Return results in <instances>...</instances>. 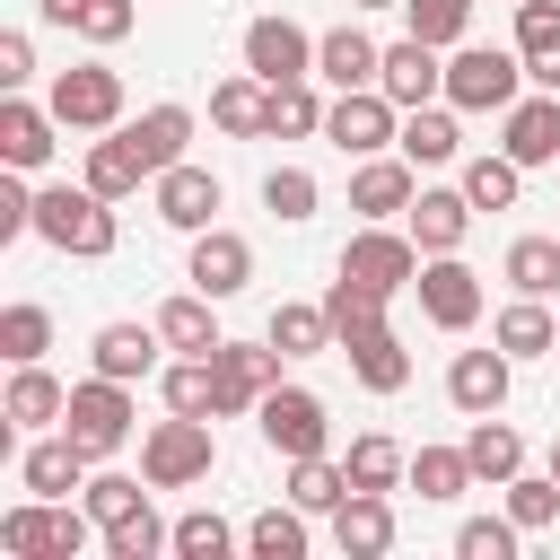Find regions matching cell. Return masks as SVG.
Returning <instances> with one entry per match:
<instances>
[{"label": "cell", "mask_w": 560, "mask_h": 560, "mask_svg": "<svg viewBox=\"0 0 560 560\" xmlns=\"http://www.w3.org/2000/svg\"><path fill=\"white\" fill-rule=\"evenodd\" d=\"M341 359H350V376H359L368 394H402V385H411V350H402V332H394V324H376V332L341 341Z\"/></svg>", "instance_id": "cell-32"}, {"label": "cell", "mask_w": 560, "mask_h": 560, "mask_svg": "<svg viewBox=\"0 0 560 560\" xmlns=\"http://www.w3.org/2000/svg\"><path fill=\"white\" fill-rule=\"evenodd\" d=\"M394 149H402L411 166H455V158H464V122H455V105H446V96H438V105H411Z\"/></svg>", "instance_id": "cell-31"}, {"label": "cell", "mask_w": 560, "mask_h": 560, "mask_svg": "<svg viewBox=\"0 0 560 560\" xmlns=\"http://www.w3.org/2000/svg\"><path fill=\"white\" fill-rule=\"evenodd\" d=\"M376 88H385L402 114H411V105H438V96H446V52H438V44H420V35H402V44H385Z\"/></svg>", "instance_id": "cell-18"}, {"label": "cell", "mask_w": 560, "mask_h": 560, "mask_svg": "<svg viewBox=\"0 0 560 560\" xmlns=\"http://www.w3.org/2000/svg\"><path fill=\"white\" fill-rule=\"evenodd\" d=\"M376 70H385V44L368 35V26H324L315 35V79L341 96V88H376Z\"/></svg>", "instance_id": "cell-22"}, {"label": "cell", "mask_w": 560, "mask_h": 560, "mask_svg": "<svg viewBox=\"0 0 560 560\" xmlns=\"http://www.w3.org/2000/svg\"><path fill=\"white\" fill-rule=\"evenodd\" d=\"M61 411H70V385H61L44 359L9 368V394H0V420H9V429H61Z\"/></svg>", "instance_id": "cell-24"}, {"label": "cell", "mask_w": 560, "mask_h": 560, "mask_svg": "<svg viewBox=\"0 0 560 560\" xmlns=\"http://www.w3.org/2000/svg\"><path fill=\"white\" fill-rule=\"evenodd\" d=\"M341 472H350V490H402L411 446H394L385 429H359V438H350V455H341Z\"/></svg>", "instance_id": "cell-37"}, {"label": "cell", "mask_w": 560, "mask_h": 560, "mask_svg": "<svg viewBox=\"0 0 560 560\" xmlns=\"http://www.w3.org/2000/svg\"><path fill=\"white\" fill-rule=\"evenodd\" d=\"M315 201H324V192H315V175H306V166H271V175H262V210H271L280 228H306V219H315Z\"/></svg>", "instance_id": "cell-49"}, {"label": "cell", "mask_w": 560, "mask_h": 560, "mask_svg": "<svg viewBox=\"0 0 560 560\" xmlns=\"http://www.w3.org/2000/svg\"><path fill=\"white\" fill-rule=\"evenodd\" d=\"M44 350H52V306L9 298V306H0V359H9V368H26V359H44Z\"/></svg>", "instance_id": "cell-42"}, {"label": "cell", "mask_w": 560, "mask_h": 560, "mask_svg": "<svg viewBox=\"0 0 560 560\" xmlns=\"http://www.w3.org/2000/svg\"><path fill=\"white\" fill-rule=\"evenodd\" d=\"M44 105L61 114V131H114V122H122V70L70 61V70H52V96H44Z\"/></svg>", "instance_id": "cell-9"}, {"label": "cell", "mask_w": 560, "mask_h": 560, "mask_svg": "<svg viewBox=\"0 0 560 560\" xmlns=\"http://www.w3.org/2000/svg\"><path fill=\"white\" fill-rule=\"evenodd\" d=\"M210 464H219V429H210V420H192V411L149 420V438H140L149 490H192V481H210Z\"/></svg>", "instance_id": "cell-4"}, {"label": "cell", "mask_w": 560, "mask_h": 560, "mask_svg": "<svg viewBox=\"0 0 560 560\" xmlns=\"http://www.w3.org/2000/svg\"><path fill=\"white\" fill-rule=\"evenodd\" d=\"M402 228L420 236V254H464V236H472V192H464V184H420L411 210H402Z\"/></svg>", "instance_id": "cell-16"}, {"label": "cell", "mask_w": 560, "mask_h": 560, "mask_svg": "<svg viewBox=\"0 0 560 560\" xmlns=\"http://www.w3.org/2000/svg\"><path fill=\"white\" fill-rule=\"evenodd\" d=\"M324 140H332L341 158H385V149L402 140V105H394L385 88H341V96L324 105Z\"/></svg>", "instance_id": "cell-8"}, {"label": "cell", "mask_w": 560, "mask_h": 560, "mask_svg": "<svg viewBox=\"0 0 560 560\" xmlns=\"http://www.w3.org/2000/svg\"><path fill=\"white\" fill-rule=\"evenodd\" d=\"M420 236L411 228H394V219H359V236L341 245V271L350 280H368V289H385V298H402L411 280H420Z\"/></svg>", "instance_id": "cell-7"}, {"label": "cell", "mask_w": 560, "mask_h": 560, "mask_svg": "<svg viewBox=\"0 0 560 560\" xmlns=\"http://www.w3.org/2000/svg\"><path fill=\"white\" fill-rule=\"evenodd\" d=\"M158 332H166V350L175 359H210L228 332H219V298H201V289H175L166 306H158Z\"/></svg>", "instance_id": "cell-27"}, {"label": "cell", "mask_w": 560, "mask_h": 560, "mask_svg": "<svg viewBox=\"0 0 560 560\" xmlns=\"http://www.w3.org/2000/svg\"><path fill=\"white\" fill-rule=\"evenodd\" d=\"M61 429L105 464V455H122L131 446V429H140V402H131V385L122 376H79L70 385V411H61Z\"/></svg>", "instance_id": "cell-5"}, {"label": "cell", "mask_w": 560, "mask_h": 560, "mask_svg": "<svg viewBox=\"0 0 560 560\" xmlns=\"http://www.w3.org/2000/svg\"><path fill=\"white\" fill-rule=\"evenodd\" d=\"M245 534L219 516V508H192V516H175V560H228Z\"/></svg>", "instance_id": "cell-50"}, {"label": "cell", "mask_w": 560, "mask_h": 560, "mask_svg": "<svg viewBox=\"0 0 560 560\" xmlns=\"http://www.w3.org/2000/svg\"><path fill=\"white\" fill-rule=\"evenodd\" d=\"M158 394H166V411L219 420V376H210V359H175V368H158Z\"/></svg>", "instance_id": "cell-46"}, {"label": "cell", "mask_w": 560, "mask_h": 560, "mask_svg": "<svg viewBox=\"0 0 560 560\" xmlns=\"http://www.w3.org/2000/svg\"><path fill=\"white\" fill-rule=\"evenodd\" d=\"M158 350H166V332H158V324H96V341H88L96 376H122V385L158 376Z\"/></svg>", "instance_id": "cell-26"}, {"label": "cell", "mask_w": 560, "mask_h": 560, "mask_svg": "<svg viewBox=\"0 0 560 560\" xmlns=\"http://www.w3.org/2000/svg\"><path fill=\"white\" fill-rule=\"evenodd\" d=\"M499 149H508L525 175L551 166V158H560V96H551V88H525V96L499 114Z\"/></svg>", "instance_id": "cell-15"}, {"label": "cell", "mask_w": 560, "mask_h": 560, "mask_svg": "<svg viewBox=\"0 0 560 560\" xmlns=\"http://www.w3.org/2000/svg\"><path fill=\"white\" fill-rule=\"evenodd\" d=\"M245 551H254V560H306V508L289 499V508L245 516Z\"/></svg>", "instance_id": "cell-44"}, {"label": "cell", "mask_w": 560, "mask_h": 560, "mask_svg": "<svg viewBox=\"0 0 560 560\" xmlns=\"http://www.w3.org/2000/svg\"><path fill=\"white\" fill-rule=\"evenodd\" d=\"M88 472H96V455H88L70 429H35V446L18 455V481H26L35 499H79Z\"/></svg>", "instance_id": "cell-14"}, {"label": "cell", "mask_w": 560, "mask_h": 560, "mask_svg": "<svg viewBox=\"0 0 560 560\" xmlns=\"http://www.w3.org/2000/svg\"><path fill=\"white\" fill-rule=\"evenodd\" d=\"M44 26H70L79 44H122L140 26V0H35Z\"/></svg>", "instance_id": "cell-30"}, {"label": "cell", "mask_w": 560, "mask_h": 560, "mask_svg": "<svg viewBox=\"0 0 560 560\" xmlns=\"http://www.w3.org/2000/svg\"><path fill=\"white\" fill-rule=\"evenodd\" d=\"M26 79H35V35L9 26V35H0V88H26Z\"/></svg>", "instance_id": "cell-55"}, {"label": "cell", "mask_w": 560, "mask_h": 560, "mask_svg": "<svg viewBox=\"0 0 560 560\" xmlns=\"http://www.w3.org/2000/svg\"><path fill=\"white\" fill-rule=\"evenodd\" d=\"M122 140H131V158L149 166V184L184 158V140H192V105H149V114H131V122H114Z\"/></svg>", "instance_id": "cell-25"}, {"label": "cell", "mask_w": 560, "mask_h": 560, "mask_svg": "<svg viewBox=\"0 0 560 560\" xmlns=\"http://www.w3.org/2000/svg\"><path fill=\"white\" fill-rule=\"evenodd\" d=\"M262 341H271L280 359H315V350H341V332H332L324 298H280V306H271V324H262Z\"/></svg>", "instance_id": "cell-28"}, {"label": "cell", "mask_w": 560, "mask_h": 560, "mask_svg": "<svg viewBox=\"0 0 560 560\" xmlns=\"http://www.w3.org/2000/svg\"><path fill=\"white\" fill-rule=\"evenodd\" d=\"M79 184H96L105 201H131V192L149 184V166L131 158V140H122V131H96V140H88V166H79Z\"/></svg>", "instance_id": "cell-36"}, {"label": "cell", "mask_w": 560, "mask_h": 560, "mask_svg": "<svg viewBox=\"0 0 560 560\" xmlns=\"http://www.w3.org/2000/svg\"><path fill=\"white\" fill-rule=\"evenodd\" d=\"M262 114H271V88H262L254 70H236V79L210 88V122H219L228 140H262Z\"/></svg>", "instance_id": "cell-35"}, {"label": "cell", "mask_w": 560, "mask_h": 560, "mask_svg": "<svg viewBox=\"0 0 560 560\" xmlns=\"http://www.w3.org/2000/svg\"><path fill=\"white\" fill-rule=\"evenodd\" d=\"M490 341H499L508 359H551V350H560V315H551V298H508V306L490 315Z\"/></svg>", "instance_id": "cell-29"}, {"label": "cell", "mask_w": 560, "mask_h": 560, "mask_svg": "<svg viewBox=\"0 0 560 560\" xmlns=\"http://www.w3.org/2000/svg\"><path fill=\"white\" fill-rule=\"evenodd\" d=\"M18 236H35V192H26V175L9 166V184H0V245H18Z\"/></svg>", "instance_id": "cell-54"}, {"label": "cell", "mask_w": 560, "mask_h": 560, "mask_svg": "<svg viewBox=\"0 0 560 560\" xmlns=\"http://www.w3.org/2000/svg\"><path fill=\"white\" fill-rule=\"evenodd\" d=\"M350 9H402V0H350Z\"/></svg>", "instance_id": "cell-57"}, {"label": "cell", "mask_w": 560, "mask_h": 560, "mask_svg": "<svg viewBox=\"0 0 560 560\" xmlns=\"http://www.w3.org/2000/svg\"><path fill=\"white\" fill-rule=\"evenodd\" d=\"M210 376H219V420H245L280 385V350L271 341H219L210 350Z\"/></svg>", "instance_id": "cell-13"}, {"label": "cell", "mask_w": 560, "mask_h": 560, "mask_svg": "<svg viewBox=\"0 0 560 560\" xmlns=\"http://www.w3.org/2000/svg\"><path fill=\"white\" fill-rule=\"evenodd\" d=\"M402 490H420L429 508H446V499H464V490H472V455H464V446H411Z\"/></svg>", "instance_id": "cell-38"}, {"label": "cell", "mask_w": 560, "mask_h": 560, "mask_svg": "<svg viewBox=\"0 0 560 560\" xmlns=\"http://www.w3.org/2000/svg\"><path fill=\"white\" fill-rule=\"evenodd\" d=\"M149 201H158V219L166 228H184V236H201V228H219V210H228V184L210 175V166H192V158H175L158 184H149Z\"/></svg>", "instance_id": "cell-12"}, {"label": "cell", "mask_w": 560, "mask_h": 560, "mask_svg": "<svg viewBox=\"0 0 560 560\" xmlns=\"http://www.w3.org/2000/svg\"><path fill=\"white\" fill-rule=\"evenodd\" d=\"M508 516H516L525 534H551V525H560V481H551V472H516V481H508Z\"/></svg>", "instance_id": "cell-53"}, {"label": "cell", "mask_w": 560, "mask_h": 560, "mask_svg": "<svg viewBox=\"0 0 560 560\" xmlns=\"http://www.w3.org/2000/svg\"><path fill=\"white\" fill-rule=\"evenodd\" d=\"M402 35H420V44L455 52V44L472 35V0H402Z\"/></svg>", "instance_id": "cell-47"}, {"label": "cell", "mask_w": 560, "mask_h": 560, "mask_svg": "<svg viewBox=\"0 0 560 560\" xmlns=\"http://www.w3.org/2000/svg\"><path fill=\"white\" fill-rule=\"evenodd\" d=\"M88 542H105V525L88 516V499H18L9 516H0V551L9 560H79Z\"/></svg>", "instance_id": "cell-2"}, {"label": "cell", "mask_w": 560, "mask_h": 560, "mask_svg": "<svg viewBox=\"0 0 560 560\" xmlns=\"http://www.w3.org/2000/svg\"><path fill=\"white\" fill-rule=\"evenodd\" d=\"M411 289H420V315H429L438 332H472V324H481V271H472L464 254H429Z\"/></svg>", "instance_id": "cell-10"}, {"label": "cell", "mask_w": 560, "mask_h": 560, "mask_svg": "<svg viewBox=\"0 0 560 560\" xmlns=\"http://www.w3.org/2000/svg\"><path fill=\"white\" fill-rule=\"evenodd\" d=\"M394 490H350L341 508H332V542H341V560H385L394 551Z\"/></svg>", "instance_id": "cell-21"}, {"label": "cell", "mask_w": 560, "mask_h": 560, "mask_svg": "<svg viewBox=\"0 0 560 560\" xmlns=\"http://www.w3.org/2000/svg\"><path fill=\"white\" fill-rule=\"evenodd\" d=\"M508 385H516V359L490 341V350H455V368H446V402L464 411V420H481V411H508Z\"/></svg>", "instance_id": "cell-17"}, {"label": "cell", "mask_w": 560, "mask_h": 560, "mask_svg": "<svg viewBox=\"0 0 560 560\" xmlns=\"http://www.w3.org/2000/svg\"><path fill=\"white\" fill-rule=\"evenodd\" d=\"M542 472H551V481H560V438H551V464H542Z\"/></svg>", "instance_id": "cell-56"}, {"label": "cell", "mask_w": 560, "mask_h": 560, "mask_svg": "<svg viewBox=\"0 0 560 560\" xmlns=\"http://www.w3.org/2000/svg\"><path fill=\"white\" fill-rule=\"evenodd\" d=\"M254 429H262V446H271L280 464L332 455V411H324V394H306V385H271V394L254 402Z\"/></svg>", "instance_id": "cell-6"}, {"label": "cell", "mask_w": 560, "mask_h": 560, "mask_svg": "<svg viewBox=\"0 0 560 560\" xmlns=\"http://www.w3.org/2000/svg\"><path fill=\"white\" fill-rule=\"evenodd\" d=\"M464 192H472V210H516V192H525V166L508 158V149H481V158H464V175H455Z\"/></svg>", "instance_id": "cell-39"}, {"label": "cell", "mask_w": 560, "mask_h": 560, "mask_svg": "<svg viewBox=\"0 0 560 560\" xmlns=\"http://www.w3.org/2000/svg\"><path fill=\"white\" fill-rule=\"evenodd\" d=\"M525 52L516 44H455L446 52V105L455 114H508L525 96Z\"/></svg>", "instance_id": "cell-3"}, {"label": "cell", "mask_w": 560, "mask_h": 560, "mask_svg": "<svg viewBox=\"0 0 560 560\" xmlns=\"http://www.w3.org/2000/svg\"><path fill=\"white\" fill-rule=\"evenodd\" d=\"M464 455H472V481H490V490H508V481L525 472V438H516L499 411H481V420L464 429Z\"/></svg>", "instance_id": "cell-34"}, {"label": "cell", "mask_w": 560, "mask_h": 560, "mask_svg": "<svg viewBox=\"0 0 560 560\" xmlns=\"http://www.w3.org/2000/svg\"><path fill=\"white\" fill-rule=\"evenodd\" d=\"M516 52H525V79L560 96V0H516Z\"/></svg>", "instance_id": "cell-33"}, {"label": "cell", "mask_w": 560, "mask_h": 560, "mask_svg": "<svg viewBox=\"0 0 560 560\" xmlns=\"http://www.w3.org/2000/svg\"><path fill=\"white\" fill-rule=\"evenodd\" d=\"M158 551H175V525H158V508H131L105 525V560H158Z\"/></svg>", "instance_id": "cell-48"}, {"label": "cell", "mask_w": 560, "mask_h": 560, "mask_svg": "<svg viewBox=\"0 0 560 560\" xmlns=\"http://www.w3.org/2000/svg\"><path fill=\"white\" fill-rule=\"evenodd\" d=\"M516 542H525V525L499 508V516H464L455 525V560H516Z\"/></svg>", "instance_id": "cell-51"}, {"label": "cell", "mask_w": 560, "mask_h": 560, "mask_svg": "<svg viewBox=\"0 0 560 560\" xmlns=\"http://www.w3.org/2000/svg\"><path fill=\"white\" fill-rule=\"evenodd\" d=\"M289 499H298L306 516H332V508L350 499V472H341V455H298V464H289Z\"/></svg>", "instance_id": "cell-43"}, {"label": "cell", "mask_w": 560, "mask_h": 560, "mask_svg": "<svg viewBox=\"0 0 560 560\" xmlns=\"http://www.w3.org/2000/svg\"><path fill=\"white\" fill-rule=\"evenodd\" d=\"M411 192H420V166L394 149V158H359L350 166V210L359 219H402L411 210Z\"/></svg>", "instance_id": "cell-23"}, {"label": "cell", "mask_w": 560, "mask_h": 560, "mask_svg": "<svg viewBox=\"0 0 560 560\" xmlns=\"http://www.w3.org/2000/svg\"><path fill=\"white\" fill-rule=\"evenodd\" d=\"M324 315H332V332H341V341H359V332H376V324H385V289H368V280H350V271H332Z\"/></svg>", "instance_id": "cell-41"}, {"label": "cell", "mask_w": 560, "mask_h": 560, "mask_svg": "<svg viewBox=\"0 0 560 560\" xmlns=\"http://www.w3.org/2000/svg\"><path fill=\"white\" fill-rule=\"evenodd\" d=\"M88 516L96 525H114V516H131V508H149V472H88Z\"/></svg>", "instance_id": "cell-52"}, {"label": "cell", "mask_w": 560, "mask_h": 560, "mask_svg": "<svg viewBox=\"0 0 560 560\" xmlns=\"http://www.w3.org/2000/svg\"><path fill=\"white\" fill-rule=\"evenodd\" d=\"M184 280H192L201 298H219V306H228V298L254 280V245H245L236 228H201V236H192V262H184Z\"/></svg>", "instance_id": "cell-20"}, {"label": "cell", "mask_w": 560, "mask_h": 560, "mask_svg": "<svg viewBox=\"0 0 560 560\" xmlns=\"http://www.w3.org/2000/svg\"><path fill=\"white\" fill-rule=\"evenodd\" d=\"M245 70L262 88H289V79H315V35L298 18H245Z\"/></svg>", "instance_id": "cell-11"}, {"label": "cell", "mask_w": 560, "mask_h": 560, "mask_svg": "<svg viewBox=\"0 0 560 560\" xmlns=\"http://www.w3.org/2000/svg\"><path fill=\"white\" fill-rule=\"evenodd\" d=\"M499 280H508L516 298H551V289H560V236H516L508 262H499Z\"/></svg>", "instance_id": "cell-40"}, {"label": "cell", "mask_w": 560, "mask_h": 560, "mask_svg": "<svg viewBox=\"0 0 560 560\" xmlns=\"http://www.w3.org/2000/svg\"><path fill=\"white\" fill-rule=\"evenodd\" d=\"M306 131H324V96H315V79H289V88H271L262 140H306Z\"/></svg>", "instance_id": "cell-45"}, {"label": "cell", "mask_w": 560, "mask_h": 560, "mask_svg": "<svg viewBox=\"0 0 560 560\" xmlns=\"http://www.w3.org/2000/svg\"><path fill=\"white\" fill-rule=\"evenodd\" d=\"M35 236H44L52 254H70V262H105V254L122 245L114 201H105L96 184H35Z\"/></svg>", "instance_id": "cell-1"}, {"label": "cell", "mask_w": 560, "mask_h": 560, "mask_svg": "<svg viewBox=\"0 0 560 560\" xmlns=\"http://www.w3.org/2000/svg\"><path fill=\"white\" fill-rule=\"evenodd\" d=\"M52 131H61V114H52V105H26L18 88L0 96V166H18V175L52 166V149H61Z\"/></svg>", "instance_id": "cell-19"}]
</instances>
